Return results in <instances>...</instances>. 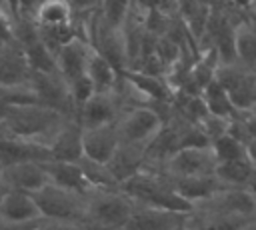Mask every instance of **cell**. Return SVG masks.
<instances>
[{"mask_svg":"<svg viewBox=\"0 0 256 230\" xmlns=\"http://www.w3.org/2000/svg\"><path fill=\"white\" fill-rule=\"evenodd\" d=\"M214 80L230 94L236 108L256 104V70H250L240 62H228L218 66Z\"/></svg>","mask_w":256,"mask_h":230,"instance_id":"obj_6","label":"cell"},{"mask_svg":"<svg viewBox=\"0 0 256 230\" xmlns=\"http://www.w3.org/2000/svg\"><path fill=\"white\" fill-rule=\"evenodd\" d=\"M0 218L12 224H32L42 218V212L32 194L20 190H6L0 196Z\"/></svg>","mask_w":256,"mask_h":230,"instance_id":"obj_14","label":"cell"},{"mask_svg":"<svg viewBox=\"0 0 256 230\" xmlns=\"http://www.w3.org/2000/svg\"><path fill=\"white\" fill-rule=\"evenodd\" d=\"M200 126H202V130H204V134L208 136L210 144H212L216 138H220V136L228 134V130H230V118L208 112V114L202 118Z\"/></svg>","mask_w":256,"mask_h":230,"instance_id":"obj_34","label":"cell"},{"mask_svg":"<svg viewBox=\"0 0 256 230\" xmlns=\"http://www.w3.org/2000/svg\"><path fill=\"white\" fill-rule=\"evenodd\" d=\"M32 80V68L18 42L0 44V86H26Z\"/></svg>","mask_w":256,"mask_h":230,"instance_id":"obj_11","label":"cell"},{"mask_svg":"<svg viewBox=\"0 0 256 230\" xmlns=\"http://www.w3.org/2000/svg\"><path fill=\"white\" fill-rule=\"evenodd\" d=\"M50 150L38 144H28L12 138H0V162L2 166L24 162V160H48Z\"/></svg>","mask_w":256,"mask_h":230,"instance_id":"obj_23","label":"cell"},{"mask_svg":"<svg viewBox=\"0 0 256 230\" xmlns=\"http://www.w3.org/2000/svg\"><path fill=\"white\" fill-rule=\"evenodd\" d=\"M72 8L68 4V0H44L36 14H34V22L38 26H60V24H68L72 22Z\"/></svg>","mask_w":256,"mask_h":230,"instance_id":"obj_27","label":"cell"},{"mask_svg":"<svg viewBox=\"0 0 256 230\" xmlns=\"http://www.w3.org/2000/svg\"><path fill=\"white\" fill-rule=\"evenodd\" d=\"M20 46H22V50L26 54V60H28L32 72H58L56 54L42 42L40 32L36 36H32L30 40L22 42Z\"/></svg>","mask_w":256,"mask_h":230,"instance_id":"obj_25","label":"cell"},{"mask_svg":"<svg viewBox=\"0 0 256 230\" xmlns=\"http://www.w3.org/2000/svg\"><path fill=\"white\" fill-rule=\"evenodd\" d=\"M30 84L40 104L50 106L62 112L64 116L76 120V106L70 94V86H68V80L60 72H32Z\"/></svg>","mask_w":256,"mask_h":230,"instance_id":"obj_7","label":"cell"},{"mask_svg":"<svg viewBox=\"0 0 256 230\" xmlns=\"http://www.w3.org/2000/svg\"><path fill=\"white\" fill-rule=\"evenodd\" d=\"M2 168H4V166H2V162H0V172H2Z\"/></svg>","mask_w":256,"mask_h":230,"instance_id":"obj_43","label":"cell"},{"mask_svg":"<svg viewBox=\"0 0 256 230\" xmlns=\"http://www.w3.org/2000/svg\"><path fill=\"white\" fill-rule=\"evenodd\" d=\"M120 144V136L114 124H104L96 128H82V148L84 156L98 160V162H108L112 154L116 152Z\"/></svg>","mask_w":256,"mask_h":230,"instance_id":"obj_15","label":"cell"},{"mask_svg":"<svg viewBox=\"0 0 256 230\" xmlns=\"http://www.w3.org/2000/svg\"><path fill=\"white\" fill-rule=\"evenodd\" d=\"M188 214H190V212H188ZM174 230H196V228H194V224L190 222V216H186V220H184V222H180Z\"/></svg>","mask_w":256,"mask_h":230,"instance_id":"obj_41","label":"cell"},{"mask_svg":"<svg viewBox=\"0 0 256 230\" xmlns=\"http://www.w3.org/2000/svg\"><path fill=\"white\" fill-rule=\"evenodd\" d=\"M136 202L118 188H94L86 194V224L92 230L124 228Z\"/></svg>","mask_w":256,"mask_h":230,"instance_id":"obj_3","label":"cell"},{"mask_svg":"<svg viewBox=\"0 0 256 230\" xmlns=\"http://www.w3.org/2000/svg\"><path fill=\"white\" fill-rule=\"evenodd\" d=\"M202 96H204V100H206V106H208V110L212 112V114H218V116H226V118H232L234 114H236V104L232 102V98H230V94L216 82V80H212L206 88H204V92H202Z\"/></svg>","mask_w":256,"mask_h":230,"instance_id":"obj_30","label":"cell"},{"mask_svg":"<svg viewBox=\"0 0 256 230\" xmlns=\"http://www.w3.org/2000/svg\"><path fill=\"white\" fill-rule=\"evenodd\" d=\"M212 6L214 4L204 0H178V16L184 22L190 38L196 42V46L204 36L208 18L212 14Z\"/></svg>","mask_w":256,"mask_h":230,"instance_id":"obj_21","label":"cell"},{"mask_svg":"<svg viewBox=\"0 0 256 230\" xmlns=\"http://www.w3.org/2000/svg\"><path fill=\"white\" fill-rule=\"evenodd\" d=\"M68 86H70V94H72V100H74V106H76V114H78V108H80L96 90H94V86H92V82H90V78H88L86 74L74 78L72 82H68Z\"/></svg>","mask_w":256,"mask_h":230,"instance_id":"obj_35","label":"cell"},{"mask_svg":"<svg viewBox=\"0 0 256 230\" xmlns=\"http://www.w3.org/2000/svg\"><path fill=\"white\" fill-rule=\"evenodd\" d=\"M42 216L56 220H70L86 224V194L56 186L48 182L32 194Z\"/></svg>","mask_w":256,"mask_h":230,"instance_id":"obj_4","label":"cell"},{"mask_svg":"<svg viewBox=\"0 0 256 230\" xmlns=\"http://www.w3.org/2000/svg\"><path fill=\"white\" fill-rule=\"evenodd\" d=\"M254 190H256V184H254Z\"/></svg>","mask_w":256,"mask_h":230,"instance_id":"obj_45","label":"cell"},{"mask_svg":"<svg viewBox=\"0 0 256 230\" xmlns=\"http://www.w3.org/2000/svg\"><path fill=\"white\" fill-rule=\"evenodd\" d=\"M218 158L212 146H188L176 150L162 166L168 176H202L216 174Z\"/></svg>","mask_w":256,"mask_h":230,"instance_id":"obj_8","label":"cell"},{"mask_svg":"<svg viewBox=\"0 0 256 230\" xmlns=\"http://www.w3.org/2000/svg\"><path fill=\"white\" fill-rule=\"evenodd\" d=\"M186 216L188 212L136 204L124 228L126 230H174L180 222L186 220Z\"/></svg>","mask_w":256,"mask_h":230,"instance_id":"obj_12","label":"cell"},{"mask_svg":"<svg viewBox=\"0 0 256 230\" xmlns=\"http://www.w3.org/2000/svg\"><path fill=\"white\" fill-rule=\"evenodd\" d=\"M30 230H92L88 224L70 222V220H56V218H38Z\"/></svg>","mask_w":256,"mask_h":230,"instance_id":"obj_36","label":"cell"},{"mask_svg":"<svg viewBox=\"0 0 256 230\" xmlns=\"http://www.w3.org/2000/svg\"><path fill=\"white\" fill-rule=\"evenodd\" d=\"M246 154H248L250 162H252V164H254V168H256V140H252V142H248V144H246Z\"/></svg>","mask_w":256,"mask_h":230,"instance_id":"obj_40","label":"cell"},{"mask_svg":"<svg viewBox=\"0 0 256 230\" xmlns=\"http://www.w3.org/2000/svg\"><path fill=\"white\" fill-rule=\"evenodd\" d=\"M210 146H212L218 162H228V160H236V158L246 156V146L238 138H234L230 132L220 136V138H216Z\"/></svg>","mask_w":256,"mask_h":230,"instance_id":"obj_32","label":"cell"},{"mask_svg":"<svg viewBox=\"0 0 256 230\" xmlns=\"http://www.w3.org/2000/svg\"><path fill=\"white\" fill-rule=\"evenodd\" d=\"M84 156L82 148V126L78 120H68L50 144V158L54 160H72L78 162Z\"/></svg>","mask_w":256,"mask_h":230,"instance_id":"obj_18","label":"cell"},{"mask_svg":"<svg viewBox=\"0 0 256 230\" xmlns=\"http://www.w3.org/2000/svg\"><path fill=\"white\" fill-rule=\"evenodd\" d=\"M122 114V106L114 92H94L76 114L82 128H96L104 124H114Z\"/></svg>","mask_w":256,"mask_h":230,"instance_id":"obj_10","label":"cell"},{"mask_svg":"<svg viewBox=\"0 0 256 230\" xmlns=\"http://www.w3.org/2000/svg\"><path fill=\"white\" fill-rule=\"evenodd\" d=\"M144 96H148L150 100L156 102H172L174 98V88L168 84V80L164 76H154V74H146L134 68H128L122 72Z\"/></svg>","mask_w":256,"mask_h":230,"instance_id":"obj_22","label":"cell"},{"mask_svg":"<svg viewBox=\"0 0 256 230\" xmlns=\"http://www.w3.org/2000/svg\"><path fill=\"white\" fill-rule=\"evenodd\" d=\"M78 162H80L82 172L88 178L92 188H118L120 186L106 162H98V160H92L88 156H82Z\"/></svg>","mask_w":256,"mask_h":230,"instance_id":"obj_31","label":"cell"},{"mask_svg":"<svg viewBox=\"0 0 256 230\" xmlns=\"http://www.w3.org/2000/svg\"><path fill=\"white\" fill-rule=\"evenodd\" d=\"M0 44H2V42H0Z\"/></svg>","mask_w":256,"mask_h":230,"instance_id":"obj_47","label":"cell"},{"mask_svg":"<svg viewBox=\"0 0 256 230\" xmlns=\"http://www.w3.org/2000/svg\"><path fill=\"white\" fill-rule=\"evenodd\" d=\"M220 2H226V0H220Z\"/></svg>","mask_w":256,"mask_h":230,"instance_id":"obj_46","label":"cell"},{"mask_svg":"<svg viewBox=\"0 0 256 230\" xmlns=\"http://www.w3.org/2000/svg\"><path fill=\"white\" fill-rule=\"evenodd\" d=\"M4 192H6V190H4V186H2V184H0V196H2V194H4Z\"/></svg>","mask_w":256,"mask_h":230,"instance_id":"obj_42","label":"cell"},{"mask_svg":"<svg viewBox=\"0 0 256 230\" xmlns=\"http://www.w3.org/2000/svg\"><path fill=\"white\" fill-rule=\"evenodd\" d=\"M48 182L50 180L42 166V160H24L8 164L0 172V184L4 186V190H20L34 194Z\"/></svg>","mask_w":256,"mask_h":230,"instance_id":"obj_9","label":"cell"},{"mask_svg":"<svg viewBox=\"0 0 256 230\" xmlns=\"http://www.w3.org/2000/svg\"><path fill=\"white\" fill-rule=\"evenodd\" d=\"M42 2L44 0H18V16L34 18V14H36V10Z\"/></svg>","mask_w":256,"mask_h":230,"instance_id":"obj_38","label":"cell"},{"mask_svg":"<svg viewBox=\"0 0 256 230\" xmlns=\"http://www.w3.org/2000/svg\"><path fill=\"white\" fill-rule=\"evenodd\" d=\"M176 192L186 198L190 204L208 198L210 194L224 188L216 174H202V176H170Z\"/></svg>","mask_w":256,"mask_h":230,"instance_id":"obj_19","label":"cell"},{"mask_svg":"<svg viewBox=\"0 0 256 230\" xmlns=\"http://www.w3.org/2000/svg\"><path fill=\"white\" fill-rule=\"evenodd\" d=\"M42 166L48 174V180L56 186L80 192V194H88L90 190H94L88 182V178L82 172L80 162H72V160H42Z\"/></svg>","mask_w":256,"mask_h":230,"instance_id":"obj_16","label":"cell"},{"mask_svg":"<svg viewBox=\"0 0 256 230\" xmlns=\"http://www.w3.org/2000/svg\"><path fill=\"white\" fill-rule=\"evenodd\" d=\"M120 188L136 204L168 208V210H178V212H190L192 210V204L176 192L170 176L158 168H146L144 166L132 178L124 180L120 184Z\"/></svg>","mask_w":256,"mask_h":230,"instance_id":"obj_2","label":"cell"},{"mask_svg":"<svg viewBox=\"0 0 256 230\" xmlns=\"http://www.w3.org/2000/svg\"><path fill=\"white\" fill-rule=\"evenodd\" d=\"M216 176L224 186H232V188H254L256 184V168L250 162L248 154L236 160L218 162Z\"/></svg>","mask_w":256,"mask_h":230,"instance_id":"obj_20","label":"cell"},{"mask_svg":"<svg viewBox=\"0 0 256 230\" xmlns=\"http://www.w3.org/2000/svg\"><path fill=\"white\" fill-rule=\"evenodd\" d=\"M86 76L90 78L96 92H114L118 78H120V72L102 54H98L94 50L90 60H88V66H86Z\"/></svg>","mask_w":256,"mask_h":230,"instance_id":"obj_24","label":"cell"},{"mask_svg":"<svg viewBox=\"0 0 256 230\" xmlns=\"http://www.w3.org/2000/svg\"><path fill=\"white\" fill-rule=\"evenodd\" d=\"M74 14H90L102 8V0H68Z\"/></svg>","mask_w":256,"mask_h":230,"instance_id":"obj_37","label":"cell"},{"mask_svg":"<svg viewBox=\"0 0 256 230\" xmlns=\"http://www.w3.org/2000/svg\"><path fill=\"white\" fill-rule=\"evenodd\" d=\"M234 138H238L244 146L256 140V104L248 108H238L236 114L230 118V130Z\"/></svg>","mask_w":256,"mask_h":230,"instance_id":"obj_29","label":"cell"},{"mask_svg":"<svg viewBox=\"0 0 256 230\" xmlns=\"http://www.w3.org/2000/svg\"><path fill=\"white\" fill-rule=\"evenodd\" d=\"M162 118L152 106H134L120 114L116 120V130L120 142L146 148L154 134L160 130Z\"/></svg>","mask_w":256,"mask_h":230,"instance_id":"obj_5","label":"cell"},{"mask_svg":"<svg viewBox=\"0 0 256 230\" xmlns=\"http://www.w3.org/2000/svg\"><path fill=\"white\" fill-rule=\"evenodd\" d=\"M172 108L182 114L184 118L192 120V122H202V118L210 112L206 106V100L202 94H188L182 90H174V98H172Z\"/></svg>","mask_w":256,"mask_h":230,"instance_id":"obj_28","label":"cell"},{"mask_svg":"<svg viewBox=\"0 0 256 230\" xmlns=\"http://www.w3.org/2000/svg\"><path fill=\"white\" fill-rule=\"evenodd\" d=\"M68 120L72 118L40 102L16 104L10 106L6 114L0 118V138L38 144L50 150V144Z\"/></svg>","mask_w":256,"mask_h":230,"instance_id":"obj_1","label":"cell"},{"mask_svg":"<svg viewBox=\"0 0 256 230\" xmlns=\"http://www.w3.org/2000/svg\"><path fill=\"white\" fill-rule=\"evenodd\" d=\"M236 60L246 68L256 70V24L248 20V14L236 30Z\"/></svg>","mask_w":256,"mask_h":230,"instance_id":"obj_26","label":"cell"},{"mask_svg":"<svg viewBox=\"0 0 256 230\" xmlns=\"http://www.w3.org/2000/svg\"><path fill=\"white\" fill-rule=\"evenodd\" d=\"M130 10H132V0H102L100 14L108 24L122 28Z\"/></svg>","mask_w":256,"mask_h":230,"instance_id":"obj_33","label":"cell"},{"mask_svg":"<svg viewBox=\"0 0 256 230\" xmlns=\"http://www.w3.org/2000/svg\"><path fill=\"white\" fill-rule=\"evenodd\" d=\"M118 230H126V228H118Z\"/></svg>","mask_w":256,"mask_h":230,"instance_id":"obj_44","label":"cell"},{"mask_svg":"<svg viewBox=\"0 0 256 230\" xmlns=\"http://www.w3.org/2000/svg\"><path fill=\"white\" fill-rule=\"evenodd\" d=\"M106 164L114 174V178L118 180V184H122L124 180L132 178L136 172H140L146 166V148L120 142L116 152Z\"/></svg>","mask_w":256,"mask_h":230,"instance_id":"obj_17","label":"cell"},{"mask_svg":"<svg viewBox=\"0 0 256 230\" xmlns=\"http://www.w3.org/2000/svg\"><path fill=\"white\" fill-rule=\"evenodd\" d=\"M226 2H230L234 8H238V10H250L254 4H256V0H226Z\"/></svg>","mask_w":256,"mask_h":230,"instance_id":"obj_39","label":"cell"},{"mask_svg":"<svg viewBox=\"0 0 256 230\" xmlns=\"http://www.w3.org/2000/svg\"><path fill=\"white\" fill-rule=\"evenodd\" d=\"M92 52H94L92 44H90L88 40L80 38V36L74 38V40H70V42H66V44L56 52V66H58V72H60L68 82H72V80L78 78V76H84Z\"/></svg>","mask_w":256,"mask_h":230,"instance_id":"obj_13","label":"cell"}]
</instances>
